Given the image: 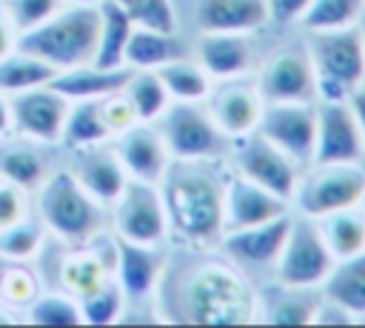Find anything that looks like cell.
<instances>
[{
  "mask_svg": "<svg viewBox=\"0 0 365 328\" xmlns=\"http://www.w3.org/2000/svg\"><path fill=\"white\" fill-rule=\"evenodd\" d=\"M319 294L336 302L354 322L365 319V251L336 260L319 285Z\"/></svg>",
  "mask_w": 365,
  "mask_h": 328,
  "instance_id": "26",
  "label": "cell"
},
{
  "mask_svg": "<svg viewBox=\"0 0 365 328\" xmlns=\"http://www.w3.org/2000/svg\"><path fill=\"white\" fill-rule=\"evenodd\" d=\"M362 325H365V319H362Z\"/></svg>",
  "mask_w": 365,
  "mask_h": 328,
  "instance_id": "51",
  "label": "cell"
},
{
  "mask_svg": "<svg viewBox=\"0 0 365 328\" xmlns=\"http://www.w3.org/2000/svg\"><path fill=\"white\" fill-rule=\"evenodd\" d=\"M171 308L163 319L194 325H251L257 322L259 288L251 277L222 257H194L171 285Z\"/></svg>",
  "mask_w": 365,
  "mask_h": 328,
  "instance_id": "1",
  "label": "cell"
},
{
  "mask_svg": "<svg viewBox=\"0 0 365 328\" xmlns=\"http://www.w3.org/2000/svg\"><path fill=\"white\" fill-rule=\"evenodd\" d=\"M17 31L34 29L66 6V0H0Z\"/></svg>",
  "mask_w": 365,
  "mask_h": 328,
  "instance_id": "41",
  "label": "cell"
},
{
  "mask_svg": "<svg viewBox=\"0 0 365 328\" xmlns=\"http://www.w3.org/2000/svg\"><path fill=\"white\" fill-rule=\"evenodd\" d=\"M225 165L234 174H240V177L268 188L271 194L288 200V205H291V194H294V185H297L299 171H302L299 163H294L282 148H277L271 140H265L257 131L231 143Z\"/></svg>",
  "mask_w": 365,
  "mask_h": 328,
  "instance_id": "10",
  "label": "cell"
},
{
  "mask_svg": "<svg viewBox=\"0 0 365 328\" xmlns=\"http://www.w3.org/2000/svg\"><path fill=\"white\" fill-rule=\"evenodd\" d=\"M100 117H103V123H106V128H108L111 137H117V134H123L125 128H131V125L140 123V117H137L131 100L125 97L123 86H120L117 91L100 97Z\"/></svg>",
  "mask_w": 365,
  "mask_h": 328,
  "instance_id": "42",
  "label": "cell"
},
{
  "mask_svg": "<svg viewBox=\"0 0 365 328\" xmlns=\"http://www.w3.org/2000/svg\"><path fill=\"white\" fill-rule=\"evenodd\" d=\"M359 34H362V43H365V14H362V20H359Z\"/></svg>",
  "mask_w": 365,
  "mask_h": 328,
  "instance_id": "50",
  "label": "cell"
},
{
  "mask_svg": "<svg viewBox=\"0 0 365 328\" xmlns=\"http://www.w3.org/2000/svg\"><path fill=\"white\" fill-rule=\"evenodd\" d=\"M317 131V103H265L257 134L282 148L302 168L314 157Z\"/></svg>",
  "mask_w": 365,
  "mask_h": 328,
  "instance_id": "15",
  "label": "cell"
},
{
  "mask_svg": "<svg viewBox=\"0 0 365 328\" xmlns=\"http://www.w3.org/2000/svg\"><path fill=\"white\" fill-rule=\"evenodd\" d=\"M97 29H100V9L97 6H71L66 3L48 20L34 29L17 34V46L31 51L34 57L46 60L57 71L74 68L94 60L97 48Z\"/></svg>",
  "mask_w": 365,
  "mask_h": 328,
  "instance_id": "4",
  "label": "cell"
},
{
  "mask_svg": "<svg viewBox=\"0 0 365 328\" xmlns=\"http://www.w3.org/2000/svg\"><path fill=\"white\" fill-rule=\"evenodd\" d=\"M97 9H100V29H97V48L91 63L103 68H120L125 66L123 57H125V46L134 26L114 0H100Z\"/></svg>",
  "mask_w": 365,
  "mask_h": 328,
  "instance_id": "30",
  "label": "cell"
},
{
  "mask_svg": "<svg viewBox=\"0 0 365 328\" xmlns=\"http://www.w3.org/2000/svg\"><path fill=\"white\" fill-rule=\"evenodd\" d=\"M288 225H291V211L282 214V217H274V220L248 225V228L225 231L217 248L234 265H240L248 277H254V274H268L271 277L274 274V265H277V257L282 251Z\"/></svg>",
  "mask_w": 365,
  "mask_h": 328,
  "instance_id": "14",
  "label": "cell"
},
{
  "mask_svg": "<svg viewBox=\"0 0 365 328\" xmlns=\"http://www.w3.org/2000/svg\"><path fill=\"white\" fill-rule=\"evenodd\" d=\"M222 180L225 160H171L157 183L168 242L188 251H211L222 240Z\"/></svg>",
  "mask_w": 365,
  "mask_h": 328,
  "instance_id": "2",
  "label": "cell"
},
{
  "mask_svg": "<svg viewBox=\"0 0 365 328\" xmlns=\"http://www.w3.org/2000/svg\"><path fill=\"white\" fill-rule=\"evenodd\" d=\"M46 242H48V231L34 211L29 217L0 228V257H6V260L34 262Z\"/></svg>",
  "mask_w": 365,
  "mask_h": 328,
  "instance_id": "37",
  "label": "cell"
},
{
  "mask_svg": "<svg viewBox=\"0 0 365 328\" xmlns=\"http://www.w3.org/2000/svg\"><path fill=\"white\" fill-rule=\"evenodd\" d=\"M165 268H168V257L163 254V245H140V242L117 240L114 280L120 282V288L128 299V311L134 305L148 308V302L157 299Z\"/></svg>",
  "mask_w": 365,
  "mask_h": 328,
  "instance_id": "16",
  "label": "cell"
},
{
  "mask_svg": "<svg viewBox=\"0 0 365 328\" xmlns=\"http://www.w3.org/2000/svg\"><path fill=\"white\" fill-rule=\"evenodd\" d=\"M334 262L336 260L328 251L317 220L291 211V225H288L271 280L282 285H297V288H319Z\"/></svg>",
  "mask_w": 365,
  "mask_h": 328,
  "instance_id": "8",
  "label": "cell"
},
{
  "mask_svg": "<svg viewBox=\"0 0 365 328\" xmlns=\"http://www.w3.org/2000/svg\"><path fill=\"white\" fill-rule=\"evenodd\" d=\"M265 103H317V80L305 43L279 46L254 68Z\"/></svg>",
  "mask_w": 365,
  "mask_h": 328,
  "instance_id": "11",
  "label": "cell"
},
{
  "mask_svg": "<svg viewBox=\"0 0 365 328\" xmlns=\"http://www.w3.org/2000/svg\"><path fill=\"white\" fill-rule=\"evenodd\" d=\"M319 302V288H297L282 282H268L259 288L257 322L265 325H311Z\"/></svg>",
  "mask_w": 365,
  "mask_h": 328,
  "instance_id": "24",
  "label": "cell"
},
{
  "mask_svg": "<svg viewBox=\"0 0 365 328\" xmlns=\"http://www.w3.org/2000/svg\"><path fill=\"white\" fill-rule=\"evenodd\" d=\"M66 3H71V6H97L100 0H66Z\"/></svg>",
  "mask_w": 365,
  "mask_h": 328,
  "instance_id": "49",
  "label": "cell"
},
{
  "mask_svg": "<svg viewBox=\"0 0 365 328\" xmlns=\"http://www.w3.org/2000/svg\"><path fill=\"white\" fill-rule=\"evenodd\" d=\"M46 288L40 271L34 268V262H20V260H6L0 257V299L14 308L23 319L26 305Z\"/></svg>",
  "mask_w": 365,
  "mask_h": 328,
  "instance_id": "34",
  "label": "cell"
},
{
  "mask_svg": "<svg viewBox=\"0 0 365 328\" xmlns=\"http://www.w3.org/2000/svg\"><path fill=\"white\" fill-rule=\"evenodd\" d=\"M191 57L205 68V74L211 80H231V77L254 74V68H257L254 40L245 31L194 34Z\"/></svg>",
  "mask_w": 365,
  "mask_h": 328,
  "instance_id": "20",
  "label": "cell"
},
{
  "mask_svg": "<svg viewBox=\"0 0 365 328\" xmlns=\"http://www.w3.org/2000/svg\"><path fill=\"white\" fill-rule=\"evenodd\" d=\"M60 245H63V251H60L57 262L51 265L54 282H48V288H60L71 297H83L103 280L114 277L117 237L111 231H106L88 242H80V245H66V242H60Z\"/></svg>",
  "mask_w": 365,
  "mask_h": 328,
  "instance_id": "13",
  "label": "cell"
},
{
  "mask_svg": "<svg viewBox=\"0 0 365 328\" xmlns=\"http://www.w3.org/2000/svg\"><path fill=\"white\" fill-rule=\"evenodd\" d=\"M17 29H14V23H11V17L6 14V9H3V3H0V57H6L14 46H17Z\"/></svg>",
  "mask_w": 365,
  "mask_h": 328,
  "instance_id": "45",
  "label": "cell"
},
{
  "mask_svg": "<svg viewBox=\"0 0 365 328\" xmlns=\"http://www.w3.org/2000/svg\"><path fill=\"white\" fill-rule=\"evenodd\" d=\"M128 71H131L128 66L103 68L97 63H83V66L57 71L54 80H51V88L60 91L68 103H77V100H100V97L117 91L125 83Z\"/></svg>",
  "mask_w": 365,
  "mask_h": 328,
  "instance_id": "27",
  "label": "cell"
},
{
  "mask_svg": "<svg viewBox=\"0 0 365 328\" xmlns=\"http://www.w3.org/2000/svg\"><path fill=\"white\" fill-rule=\"evenodd\" d=\"M362 205H365V200H362Z\"/></svg>",
  "mask_w": 365,
  "mask_h": 328,
  "instance_id": "52",
  "label": "cell"
},
{
  "mask_svg": "<svg viewBox=\"0 0 365 328\" xmlns=\"http://www.w3.org/2000/svg\"><path fill=\"white\" fill-rule=\"evenodd\" d=\"M34 214L46 225L54 242L80 245L108 228V205L94 200L68 168H51L43 185L34 191Z\"/></svg>",
  "mask_w": 365,
  "mask_h": 328,
  "instance_id": "3",
  "label": "cell"
},
{
  "mask_svg": "<svg viewBox=\"0 0 365 328\" xmlns=\"http://www.w3.org/2000/svg\"><path fill=\"white\" fill-rule=\"evenodd\" d=\"M77 302H80L83 325H111V322H120L128 311V299L114 277L103 280L100 285L77 297Z\"/></svg>",
  "mask_w": 365,
  "mask_h": 328,
  "instance_id": "38",
  "label": "cell"
},
{
  "mask_svg": "<svg viewBox=\"0 0 365 328\" xmlns=\"http://www.w3.org/2000/svg\"><path fill=\"white\" fill-rule=\"evenodd\" d=\"M134 29L180 31V9L174 0H114Z\"/></svg>",
  "mask_w": 365,
  "mask_h": 328,
  "instance_id": "40",
  "label": "cell"
},
{
  "mask_svg": "<svg viewBox=\"0 0 365 328\" xmlns=\"http://www.w3.org/2000/svg\"><path fill=\"white\" fill-rule=\"evenodd\" d=\"M171 160H225L231 140L217 128L202 103H168L154 120Z\"/></svg>",
  "mask_w": 365,
  "mask_h": 328,
  "instance_id": "7",
  "label": "cell"
},
{
  "mask_svg": "<svg viewBox=\"0 0 365 328\" xmlns=\"http://www.w3.org/2000/svg\"><path fill=\"white\" fill-rule=\"evenodd\" d=\"M202 106L211 114V120L217 123V128L234 143V140L257 131L262 111H265V97H262L254 74H242V77H231V80H214Z\"/></svg>",
  "mask_w": 365,
  "mask_h": 328,
  "instance_id": "12",
  "label": "cell"
},
{
  "mask_svg": "<svg viewBox=\"0 0 365 328\" xmlns=\"http://www.w3.org/2000/svg\"><path fill=\"white\" fill-rule=\"evenodd\" d=\"M111 148L120 157L128 180L157 185L171 165V154H168L154 123H137V125L125 128L123 134L111 137Z\"/></svg>",
  "mask_w": 365,
  "mask_h": 328,
  "instance_id": "21",
  "label": "cell"
},
{
  "mask_svg": "<svg viewBox=\"0 0 365 328\" xmlns=\"http://www.w3.org/2000/svg\"><path fill=\"white\" fill-rule=\"evenodd\" d=\"M68 100L48 86L29 88L20 94H11V123L14 134L43 143V145H57L60 131L66 123Z\"/></svg>",
  "mask_w": 365,
  "mask_h": 328,
  "instance_id": "18",
  "label": "cell"
},
{
  "mask_svg": "<svg viewBox=\"0 0 365 328\" xmlns=\"http://www.w3.org/2000/svg\"><path fill=\"white\" fill-rule=\"evenodd\" d=\"M14 134V123H11V97L0 91V140Z\"/></svg>",
  "mask_w": 365,
  "mask_h": 328,
  "instance_id": "47",
  "label": "cell"
},
{
  "mask_svg": "<svg viewBox=\"0 0 365 328\" xmlns=\"http://www.w3.org/2000/svg\"><path fill=\"white\" fill-rule=\"evenodd\" d=\"M191 54V46L180 37V31H157V29H134L125 46L123 63L128 68H163L171 60Z\"/></svg>",
  "mask_w": 365,
  "mask_h": 328,
  "instance_id": "28",
  "label": "cell"
},
{
  "mask_svg": "<svg viewBox=\"0 0 365 328\" xmlns=\"http://www.w3.org/2000/svg\"><path fill=\"white\" fill-rule=\"evenodd\" d=\"M66 168L103 205H111L117 200V194L123 191V185L128 183V174H125L120 157L114 154L111 140L100 143V145H88V148L71 151V163Z\"/></svg>",
  "mask_w": 365,
  "mask_h": 328,
  "instance_id": "22",
  "label": "cell"
},
{
  "mask_svg": "<svg viewBox=\"0 0 365 328\" xmlns=\"http://www.w3.org/2000/svg\"><path fill=\"white\" fill-rule=\"evenodd\" d=\"M14 322H23L20 314L14 308H9L3 299H0V325H14Z\"/></svg>",
  "mask_w": 365,
  "mask_h": 328,
  "instance_id": "48",
  "label": "cell"
},
{
  "mask_svg": "<svg viewBox=\"0 0 365 328\" xmlns=\"http://www.w3.org/2000/svg\"><path fill=\"white\" fill-rule=\"evenodd\" d=\"M157 74H160L171 103H202L214 86V80L205 74V68L191 54L165 63L163 68H157Z\"/></svg>",
  "mask_w": 365,
  "mask_h": 328,
  "instance_id": "33",
  "label": "cell"
},
{
  "mask_svg": "<svg viewBox=\"0 0 365 328\" xmlns=\"http://www.w3.org/2000/svg\"><path fill=\"white\" fill-rule=\"evenodd\" d=\"M365 200V163H308L291 194V211L319 220Z\"/></svg>",
  "mask_w": 365,
  "mask_h": 328,
  "instance_id": "6",
  "label": "cell"
},
{
  "mask_svg": "<svg viewBox=\"0 0 365 328\" xmlns=\"http://www.w3.org/2000/svg\"><path fill=\"white\" fill-rule=\"evenodd\" d=\"M111 134L100 117V100H77V103H68V111H66V123H63V131H60V143L66 151H80V148H88V145H100V143H108Z\"/></svg>",
  "mask_w": 365,
  "mask_h": 328,
  "instance_id": "31",
  "label": "cell"
},
{
  "mask_svg": "<svg viewBox=\"0 0 365 328\" xmlns=\"http://www.w3.org/2000/svg\"><path fill=\"white\" fill-rule=\"evenodd\" d=\"M51 174L43 143L26 140L20 134H9L0 140V177L23 185L26 191H37L43 180Z\"/></svg>",
  "mask_w": 365,
  "mask_h": 328,
  "instance_id": "25",
  "label": "cell"
},
{
  "mask_svg": "<svg viewBox=\"0 0 365 328\" xmlns=\"http://www.w3.org/2000/svg\"><path fill=\"white\" fill-rule=\"evenodd\" d=\"M311 0H265V9H268V26L277 23V26H297L299 17L305 14Z\"/></svg>",
  "mask_w": 365,
  "mask_h": 328,
  "instance_id": "44",
  "label": "cell"
},
{
  "mask_svg": "<svg viewBox=\"0 0 365 328\" xmlns=\"http://www.w3.org/2000/svg\"><path fill=\"white\" fill-rule=\"evenodd\" d=\"M57 68L48 66L46 60L34 57L31 51L14 46L6 57H0V91L3 94H20L29 88H40L48 86L54 80Z\"/></svg>",
  "mask_w": 365,
  "mask_h": 328,
  "instance_id": "32",
  "label": "cell"
},
{
  "mask_svg": "<svg viewBox=\"0 0 365 328\" xmlns=\"http://www.w3.org/2000/svg\"><path fill=\"white\" fill-rule=\"evenodd\" d=\"M123 91L131 100L140 123H154L171 103L160 74L151 71V68H131L125 83H123Z\"/></svg>",
  "mask_w": 365,
  "mask_h": 328,
  "instance_id": "35",
  "label": "cell"
},
{
  "mask_svg": "<svg viewBox=\"0 0 365 328\" xmlns=\"http://www.w3.org/2000/svg\"><path fill=\"white\" fill-rule=\"evenodd\" d=\"M291 205L288 200L271 194L268 188L234 174L225 165V180H222V234L234 228H248L274 217L288 214Z\"/></svg>",
  "mask_w": 365,
  "mask_h": 328,
  "instance_id": "19",
  "label": "cell"
},
{
  "mask_svg": "<svg viewBox=\"0 0 365 328\" xmlns=\"http://www.w3.org/2000/svg\"><path fill=\"white\" fill-rule=\"evenodd\" d=\"M351 108H354V117H356V125H359V134H362V145H365V86H359L354 94H351Z\"/></svg>",
  "mask_w": 365,
  "mask_h": 328,
  "instance_id": "46",
  "label": "cell"
},
{
  "mask_svg": "<svg viewBox=\"0 0 365 328\" xmlns=\"http://www.w3.org/2000/svg\"><path fill=\"white\" fill-rule=\"evenodd\" d=\"M317 225L334 260H345V257L365 251V205L362 203L331 211L319 217Z\"/></svg>",
  "mask_w": 365,
  "mask_h": 328,
  "instance_id": "29",
  "label": "cell"
},
{
  "mask_svg": "<svg viewBox=\"0 0 365 328\" xmlns=\"http://www.w3.org/2000/svg\"><path fill=\"white\" fill-rule=\"evenodd\" d=\"M31 211H34V194L17 183L0 177V228L29 217Z\"/></svg>",
  "mask_w": 365,
  "mask_h": 328,
  "instance_id": "43",
  "label": "cell"
},
{
  "mask_svg": "<svg viewBox=\"0 0 365 328\" xmlns=\"http://www.w3.org/2000/svg\"><path fill=\"white\" fill-rule=\"evenodd\" d=\"M23 322H31V325H83V314H80L77 297L46 285L26 305Z\"/></svg>",
  "mask_w": 365,
  "mask_h": 328,
  "instance_id": "39",
  "label": "cell"
},
{
  "mask_svg": "<svg viewBox=\"0 0 365 328\" xmlns=\"http://www.w3.org/2000/svg\"><path fill=\"white\" fill-rule=\"evenodd\" d=\"M362 14H365V0H311L297 26L305 34L336 31V29L359 26Z\"/></svg>",
  "mask_w": 365,
  "mask_h": 328,
  "instance_id": "36",
  "label": "cell"
},
{
  "mask_svg": "<svg viewBox=\"0 0 365 328\" xmlns=\"http://www.w3.org/2000/svg\"><path fill=\"white\" fill-rule=\"evenodd\" d=\"M194 34L205 31H245L254 34L268 26L265 0H194L191 3Z\"/></svg>",
  "mask_w": 365,
  "mask_h": 328,
  "instance_id": "23",
  "label": "cell"
},
{
  "mask_svg": "<svg viewBox=\"0 0 365 328\" xmlns=\"http://www.w3.org/2000/svg\"><path fill=\"white\" fill-rule=\"evenodd\" d=\"M311 163H365L362 134L351 103H317Z\"/></svg>",
  "mask_w": 365,
  "mask_h": 328,
  "instance_id": "17",
  "label": "cell"
},
{
  "mask_svg": "<svg viewBox=\"0 0 365 328\" xmlns=\"http://www.w3.org/2000/svg\"><path fill=\"white\" fill-rule=\"evenodd\" d=\"M108 228L117 240H128L140 245H165L168 220L160 188L154 183L128 180L117 194V200L108 205Z\"/></svg>",
  "mask_w": 365,
  "mask_h": 328,
  "instance_id": "9",
  "label": "cell"
},
{
  "mask_svg": "<svg viewBox=\"0 0 365 328\" xmlns=\"http://www.w3.org/2000/svg\"><path fill=\"white\" fill-rule=\"evenodd\" d=\"M305 48L314 66L317 103H345L365 86V43L359 26L305 34Z\"/></svg>",
  "mask_w": 365,
  "mask_h": 328,
  "instance_id": "5",
  "label": "cell"
}]
</instances>
